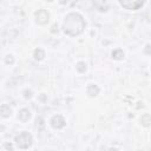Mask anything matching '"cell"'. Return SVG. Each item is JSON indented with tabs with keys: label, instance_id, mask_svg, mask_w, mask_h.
Here are the masks:
<instances>
[{
	"label": "cell",
	"instance_id": "6da1fadb",
	"mask_svg": "<svg viewBox=\"0 0 151 151\" xmlns=\"http://www.w3.org/2000/svg\"><path fill=\"white\" fill-rule=\"evenodd\" d=\"M85 26L86 24H85L84 18L79 13L73 12V13H68L65 17L63 28H64L65 34L70 37H76V35H79L84 31Z\"/></svg>",
	"mask_w": 151,
	"mask_h": 151
},
{
	"label": "cell",
	"instance_id": "7a4b0ae2",
	"mask_svg": "<svg viewBox=\"0 0 151 151\" xmlns=\"http://www.w3.org/2000/svg\"><path fill=\"white\" fill-rule=\"evenodd\" d=\"M14 142H15V144H17V146L19 149H28L33 143V137H32V134L29 132L22 131L21 133H19L15 137Z\"/></svg>",
	"mask_w": 151,
	"mask_h": 151
},
{
	"label": "cell",
	"instance_id": "3957f363",
	"mask_svg": "<svg viewBox=\"0 0 151 151\" xmlns=\"http://www.w3.org/2000/svg\"><path fill=\"white\" fill-rule=\"evenodd\" d=\"M144 2H145V0H119L120 6L124 7L125 9H130V11L139 9L144 5Z\"/></svg>",
	"mask_w": 151,
	"mask_h": 151
},
{
	"label": "cell",
	"instance_id": "277c9868",
	"mask_svg": "<svg viewBox=\"0 0 151 151\" xmlns=\"http://www.w3.org/2000/svg\"><path fill=\"white\" fill-rule=\"evenodd\" d=\"M50 14L46 9H39L35 12V22L38 25H46L48 22Z\"/></svg>",
	"mask_w": 151,
	"mask_h": 151
},
{
	"label": "cell",
	"instance_id": "5b68a950",
	"mask_svg": "<svg viewBox=\"0 0 151 151\" xmlns=\"http://www.w3.org/2000/svg\"><path fill=\"white\" fill-rule=\"evenodd\" d=\"M50 123H51L52 127H54V129H63V127L65 126V124H66L64 117L60 116V114H55V116H53V117L51 118Z\"/></svg>",
	"mask_w": 151,
	"mask_h": 151
},
{
	"label": "cell",
	"instance_id": "8992f818",
	"mask_svg": "<svg viewBox=\"0 0 151 151\" xmlns=\"http://www.w3.org/2000/svg\"><path fill=\"white\" fill-rule=\"evenodd\" d=\"M18 118H19V120L22 122V123L27 122V120L31 118V112H29V110H28V109H21V110L19 111Z\"/></svg>",
	"mask_w": 151,
	"mask_h": 151
},
{
	"label": "cell",
	"instance_id": "52a82bcc",
	"mask_svg": "<svg viewBox=\"0 0 151 151\" xmlns=\"http://www.w3.org/2000/svg\"><path fill=\"white\" fill-rule=\"evenodd\" d=\"M99 87L97 86V85H94V84H90L88 86H87V88H86V92H87V94L90 96V97H96L98 93H99Z\"/></svg>",
	"mask_w": 151,
	"mask_h": 151
},
{
	"label": "cell",
	"instance_id": "ba28073f",
	"mask_svg": "<svg viewBox=\"0 0 151 151\" xmlns=\"http://www.w3.org/2000/svg\"><path fill=\"white\" fill-rule=\"evenodd\" d=\"M139 122H140V124H142L143 126H145V127L151 126V114L144 113V114L139 118Z\"/></svg>",
	"mask_w": 151,
	"mask_h": 151
},
{
	"label": "cell",
	"instance_id": "9c48e42d",
	"mask_svg": "<svg viewBox=\"0 0 151 151\" xmlns=\"http://www.w3.org/2000/svg\"><path fill=\"white\" fill-rule=\"evenodd\" d=\"M0 112H1V116L4 117V118H7V117H9L11 116V107L7 105V104H2L1 105V107H0Z\"/></svg>",
	"mask_w": 151,
	"mask_h": 151
},
{
	"label": "cell",
	"instance_id": "30bf717a",
	"mask_svg": "<svg viewBox=\"0 0 151 151\" xmlns=\"http://www.w3.org/2000/svg\"><path fill=\"white\" fill-rule=\"evenodd\" d=\"M33 55L37 60H42L45 58V51L42 48H37V50H34Z\"/></svg>",
	"mask_w": 151,
	"mask_h": 151
},
{
	"label": "cell",
	"instance_id": "8fae6325",
	"mask_svg": "<svg viewBox=\"0 0 151 151\" xmlns=\"http://www.w3.org/2000/svg\"><path fill=\"white\" fill-rule=\"evenodd\" d=\"M112 58L113 59H117V60H122L124 58V52L120 50V48H117L112 52Z\"/></svg>",
	"mask_w": 151,
	"mask_h": 151
},
{
	"label": "cell",
	"instance_id": "7c38bea8",
	"mask_svg": "<svg viewBox=\"0 0 151 151\" xmlns=\"http://www.w3.org/2000/svg\"><path fill=\"white\" fill-rule=\"evenodd\" d=\"M76 68H77V71H78V72L84 73V72L86 71V64H85V63H83V61H79V63L77 64Z\"/></svg>",
	"mask_w": 151,
	"mask_h": 151
},
{
	"label": "cell",
	"instance_id": "4fadbf2b",
	"mask_svg": "<svg viewBox=\"0 0 151 151\" xmlns=\"http://www.w3.org/2000/svg\"><path fill=\"white\" fill-rule=\"evenodd\" d=\"M5 63L6 64H12L13 63V58H12V55H6V58H5Z\"/></svg>",
	"mask_w": 151,
	"mask_h": 151
},
{
	"label": "cell",
	"instance_id": "5bb4252c",
	"mask_svg": "<svg viewBox=\"0 0 151 151\" xmlns=\"http://www.w3.org/2000/svg\"><path fill=\"white\" fill-rule=\"evenodd\" d=\"M144 52H145L146 54H150V55H151V45H146L145 48H144Z\"/></svg>",
	"mask_w": 151,
	"mask_h": 151
},
{
	"label": "cell",
	"instance_id": "9a60e30c",
	"mask_svg": "<svg viewBox=\"0 0 151 151\" xmlns=\"http://www.w3.org/2000/svg\"><path fill=\"white\" fill-rule=\"evenodd\" d=\"M25 97L26 98H31L32 97V92L31 91H25Z\"/></svg>",
	"mask_w": 151,
	"mask_h": 151
},
{
	"label": "cell",
	"instance_id": "2e32d148",
	"mask_svg": "<svg viewBox=\"0 0 151 151\" xmlns=\"http://www.w3.org/2000/svg\"><path fill=\"white\" fill-rule=\"evenodd\" d=\"M59 1H60V4L65 5V4H67V1H68V0H59Z\"/></svg>",
	"mask_w": 151,
	"mask_h": 151
},
{
	"label": "cell",
	"instance_id": "e0dca14e",
	"mask_svg": "<svg viewBox=\"0 0 151 151\" xmlns=\"http://www.w3.org/2000/svg\"><path fill=\"white\" fill-rule=\"evenodd\" d=\"M52 28H53V29H52V32H53V33H54V32H55V25H54V26H53V27H52Z\"/></svg>",
	"mask_w": 151,
	"mask_h": 151
},
{
	"label": "cell",
	"instance_id": "ac0fdd59",
	"mask_svg": "<svg viewBox=\"0 0 151 151\" xmlns=\"http://www.w3.org/2000/svg\"><path fill=\"white\" fill-rule=\"evenodd\" d=\"M50 1H52V0H50Z\"/></svg>",
	"mask_w": 151,
	"mask_h": 151
}]
</instances>
